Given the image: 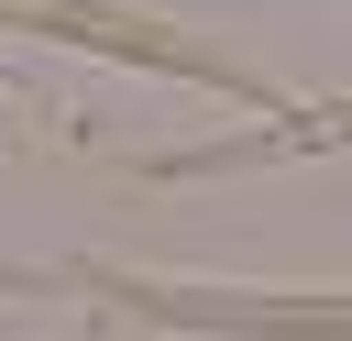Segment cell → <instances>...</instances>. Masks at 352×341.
<instances>
[{
    "mask_svg": "<svg viewBox=\"0 0 352 341\" xmlns=\"http://www.w3.org/2000/svg\"><path fill=\"white\" fill-rule=\"evenodd\" d=\"M88 286L165 330H352V297H231V286H143V275H88Z\"/></svg>",
    "mask_w": 352,
    "mask_h": 341,
    "instance_id": "1",
    "label": "cell"
}]
</instances>
